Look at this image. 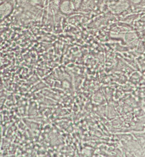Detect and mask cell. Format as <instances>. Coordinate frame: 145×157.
<instances>
[{
    "label": "cell",
    "mask_w": 145,
    "mask_h": 157,
    "mask_svg": "<svg viewBox=\"0 0 145 157\" xmlns=\"http://www.w3.org/2000/svg\"><path fill=\"white\" fill-rule=\"evenodd\" d=\"M133 3H138L139 2L141 1V0H130Z\"/></svg>",
    "instance_id": "6da1fadb"
}]
</instances>
